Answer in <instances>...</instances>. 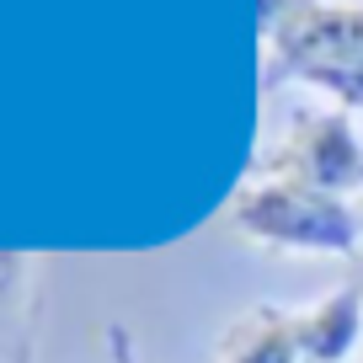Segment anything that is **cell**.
<instances>
[{"label": "cell", "instance_id": "obj_6", "mask_svg": "<svg viewBox=\"0 0 363 363\" xmlns=\"http://www.w3.org/2000/svg\"><path fill=\"white\" fill-rule=\"evenodd\" d=\"M38 331V262L22 251H0V363L33 352Z\"/></svg>", "mask_w": 363, "mask_h": 363}, {"label": "cell", "instance_id": "obj_8", "mask_svg": "<svg viewBox=\"0 0 363 363\" xmlns=\"http://www.w3.org/2000/svg\"><path fill=\"white\" fill-rule=\"evenodd\" d=\"M102 342H107V358L113 363H139V347H134V337H128V326L113 320V326L102 331Z\"/></svg>", "mask_w": 363, "mask_h": 363}, {"label": "cell", "instance_id": "obj_3", "mask_svg": "<svg viewBox=\"0 0 363 363\" xmlns=\"http://www.w3.org/2000/svg\"><path fill=\"white\" fill-rule=\"evenodd\" d=\"M315 69H363V0H315L267 38V91Z\"/></svg>", "mask_w": 363, "mask_h": 363}, {"label": "cell", "instance_id": "obj_1", "mask_svg": "<svg viewBox=\"0 0 363 363\" xmlns=\"http://www.w3.org/2000/svg\"><path fill=\"white\" fill-rule=\"evenodd\" d=\"M225 230L246 246L284 251V257H363V214L347 198L289 177H257L251 171L225 203Z\"/></svg>", "mask_w": 363, "mask_h": 363}, {"label": "cell", "instance_id": "obj_9", "mask_svg": "<svg viewBox=\"0 0 363 363\" xmlns=\"http://www.w3.org/2000/svg\"><path fill=\"white\" fill-rule=\"evenodd\" d=\"M16 363H33V352H22V358H16Z\"/></svg>", "mask_w": 363, "mask_h": 363}, {"label": "cell", "instance_id": "obj_4", "mask_svg": "<svg viewBox=\"0 0 363 363\" xmlns=\"http://www.w3.org/2000/svg\"><path fill=\"white\" fill-rule=\"evenodd\" d=\"M299 342L315 363H358L363 347V267L352 272L342 289L320 294L315 305L294 310Z\"/></svg>", "mask_w": 363, "mask_h": 363}, {"label": "cell", "instance_id": "obj_2", "mask_svg": "<svg viewBox=\"0 0 363 363\" xmlns=\"http://www.w3.org/2000/svg\"><path fill=\"white\" fill-rule=\"evenodd\" d=\"M257 177H289L320 187L331 198H358L363 193V128L347 107L337 113H310L257 160Z\"/></svg>", "mask_w": 363, "mask_h": 363}, {"label": "cell", "instance_id": "obj_5", "mask_svg": "<svg viewBox=\"0 0 363 363\" xmlns=\"http://www.w3.org/2000/svg\"><path fill=\"white\" fill-rule=\"evenodd\" d=\"M219 363H315L299 342L294 310L257 305L219 337Z\"/></svg>", "mask_w": 363, "mask_h": 363}, {"label": "cell", "instance_id": "obj_7", "mask_svg": "<svg viewBox=\"0 0 363 363\" xmlns=\"http://www.w3.org/2000/svg\"><path fill=\"white\" fill-rule=\"evenodd\" d=\"M305 6H315V0H257V27H262V43H267L278 27L289 22V16H299Z\"/></svg>", "mask_w": 363, "mask_h": 363}]
</instances>
